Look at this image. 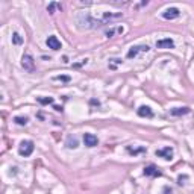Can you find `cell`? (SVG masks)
Segmentation results:
<instances>
[{
  "label": "cell",
  "instance_id": "ffe728a7",
  "mask_svg": "<svg viewBox=\"0 0 194 194\" xmlns=\"http://www.w3.org/2000/svg\"><path fill=\"white\" fill-rule=\"evenodd\" d=\"M187 179H188V176H179V177H177V180H179V184H180V185H182V184H184V180H187Z\"/></svg>",
  "mask_w": 194,
  "mask_h": 194
},
{
  "label": "cell",
  "instance_id": "2e32d148",
  "mask_svg": "<svg viewBox=\"0 0 194 194\" xmlns=\"http://www.w3.org/2000/svg\"><path fill=\"white\" fill-rule=\"evenodd\" d=\"M14 122H15L17 124H20V126H26L27 122H29V118H27V117H15Z\"/></svg>",
  "mask_w": 194,
  "mask_h": 194
},
{
  "label": "cell",
  "instance_id": "44dd1931",
  "mask_svg": "<svg viewBox=\"0 0 194 194\" xmlns=\"http://www.w3.org/2000/svg\"><path fill=\"white\" fill-rule=\"evenodd\" d=\"M53 108H55V111H58V112H62V106H59V105H53Z\"/></svg>",
  "mask_w": 194,
  "mask_h": 194
},
{
  "label": "cell",
  "instance_id": "277c9868",
  "mask_svg": "<svg viewBox=\"0 0 194 194\" xmlns=\"http://www.w3.org/2000/svg\"><path fill=\"white\" fill-rule=\"evenodd\" d=\"M155 155L159 158H164L165 161H171L173 159V149L171 147H164V149H159L155 152Z\"/></svg>",
  "mask_w": 194,
  "mask_h": 194
},
{
  "label": "cell",
  "instance_id": "7402d4cb",
  "mask_svg": "<svg viewBox=\"0 0 194 194\" xmlns=\"http://www.w3.org/2000/svg\"><path fill=\"white\" fill-rule=\"evenodd\" d=\"M164 194H171V188H168V187H164Z\"/></svg>",
  "mask_w": 194,
  "mask_h": 194
},
{
  "label": "cell",
  "instance_id": "9a60e30c",
  "mask_svg": "<svg viewBox=\"0 0 194 194\" xmlns=\"http://www.w3.org/2000/svg\"><path fill=\"white\" fill-rule=\"evenodd\" d=\"M12 43H14L15 46L23 44V38L20 36V34H17V32H14V34H12Z\"/></svg>",
  "mask_w": 194,
  "mask_h": 194
},
{
  "label": "cell",
  "instance_id": "5bb4252c",
  "mask_svg": "<svg viewBox=\"0 0 194 194\" xmlns=\"http://www.w3.org/2000/svg\"><path fill=\"white\" fill-rule=\"evenodd\" d=\"M67 147H68V149H76V147H77V140H76L74 137H68V140H67Z\"/></svg>",
  "mask_w": 194,
  "mask_h": 194
},
{
  "label": "cell",
  "instance_id": "4fadbf2b",
  "mask_svg": "<svg viewBox=\"0 0 194 194\" xmlns=\"http://www.w3.org/2000/svg\"><path fill=\"white\" fill-rule=\"evenodd\" d=\"M36 100H38V103H41V105H53V97H36Z\"/></svg>",
  "mask_w": 194,
  "mask_h": 194
},
{
  "label": "cell",
  "instance_id": "52a82bcc",
  "mask_svg": "<svg viewBox=\"0 0 194 194\" xmlns=\"http://www.w3.org/2000/svg\"><path fill=\"white\" fill-rule=\"evenodd\" d=\"M46 44H47V47L49 49H52V50H61V41L56 38L55 35H50L47 38V41H46Z\"/></svg>",
  "mask_w": 194,
  "mask_h": 194
},
{
  "label": "cell",
  "instance_id": "5b68a950",
  "mask_svg": "<svg viewBox=\"0 0 194 194\" xmlns=\"http://www.w3.org/2000/svg\"><path fill=\"white\" fill-rule=\"evenodd\" d=\"M149 49H150L149 46H134V47L129 49V52H127V58L132 59V58L138 56V53L140 52H149Z\"/></svg>",
  "mask_w": 194,
  "mask_h": 194
},
{
  "label": "cell",
  "instance_id": "6da1fadb",
  "mask_svg": "<svg viewBox=\"0 0 194 194\" xmlns=\"http://www.w3.org/2000/svg\"><path fill=\"white\" fill-rule=\"evenodd\" d=\"M34 149H35L34 141H31V140H26V141H21L20 147H18V153H20V156H24V158H27V156H31V155H32Z\"/></svg>",
  "mask_w": 194,
  "mask_h": 194
},
{
  "label": "cell",
  "instance_id": "7a4b0ae2",
  "mask_svg": "<svg viewBox=\"0 0 194 194\" xmlns=\"http://www.w3.org/2000/svg\"><path fill=\"white\" fill-rule=\"evenodd\" d=\"M21 65H23L24 70L29 71V73H32V71L35 70V61H34V58H32L29 53L23 55V58H21Z\"/></svg>",
  "mask_w": 194,
  "mask_h": 194
},
{
  "label": "cell",
  "instance_id": "ac0fdd59",
  "mask_svg": "<svg viewBox=\"0 0 194 194\" xmlns=\"http://www.w3.org/2000/svg\"><path fill=\"white\" fill-rule=\"evenodd\" d=\"M55 8H61V5H56V3H50L47 9H49V12H50V14H53V11H55Z\"/></svg>",
  "mask_w": 194,
  "mask_h": 194
},
{
  "label": "cell",
  "instance_id": "d6986e66",
  "mask_svg": "<svg viewBox=\"0 0 194 194\" xmlns=\"http://www.w3.org/2000/svg\"><path fill=\"white\" fill-rule=\"evenodd\" d=\"M114 34H115V31H114V29H109V31H106V36H108V38H112V35H114Z\"/></svg>",
  "mask_w": 194,
  "mask_h": 194
},
{
  "label": "cell",
  "instance_id": "e0dca14e",
  "mask_svg": "<svg viewBox=\"0 0 194 194\" xmlns=\"http://www.w3.org/2000/svg\"><path fill=\"white\" fill-rule=\"evenodd\" d=\"M55 80H61V82H70L71 77H70V76H67V74H61V76H56V77H55Z\"/></svg>",
  "mask_w": 194,
  "mask_h": 194
},
{
  "label": "cell",
  "instance_id": "3957f363",
  "mask_svg": "<svg viewBox=\"0 0 194 194\" xmlns=\"http://www.w3.org/2000/svg\"><path fill=\"white\" fill-rule=\"evenodd\" d=\"M161 175H162V171L159 170L156 165H153V164H150V165L144 167V176H149V177H159Z\"/></svg>",
  "mask_w": 194,
  "mask_h": 194
},
{
  "label": "cell",
  "instance_id": "9c48e42d",
  "mask_svg": "<svg viewBox=\"0 0 194 194\" xmlns=\"http://www.w3.org/2000/svg\"><path fill=\"white\" fill-rule=\"evenodd\" d=\"M156 47L158 49H173L175 47V41L171 38H162L156 41Z\"/></svg>",
  "mask_w": 194,
  "mask_h": 194
},
{
  "label": "cell",
  "instance_id": "603a6c76",
  "mask_svg": "<svg viewBox=\"0 0 194 194\" xmlns=\"http://www.w3.org/2000/svg\"><path fill=\"white\" fill-rule=\"evenodd\" d=\"M112 61H114L115 64H120V62H122V59H112ZM111 68H115V65H112Z\"/></svg>",
  "mask_w": 194,
  "mask_h": 194
},
{
  "label": "cell",
  "instance_id": "ba28073f",
  "mask_svg": "<svg viewBox=\"0 0 194 194\" xmlns=\"http://www.w3.org/2000/svg\"><path fill=\"white\" fill-rule=\"evenodd\" d=\"M84 142L87 147H96L99 144V138L93 134H84Z\"/></svg>",
  "mask_w": 194,
  "mask_h": 194
},
{
  "label": "cell",
  "instance_id": "8fae6325",
  "mask_svg": "<svg viewBox=\"0 0 194 194\" xmlns=\"http://www.w3.org/2000/svg\"><path fill=\"white\" fill-rule=\"evenodd\" d=\"M190 112V108L188 106H182V108H171L170 109V114L173 117H180V115H185Z\"/></svg>",
  "mask_w": 194,
  "mask_h": 194
},
{
  "label": "cell",
  "instance_id": "7c38bea8",
  "mask_svg": "<svg viewBox=\"0 0 194 194\" xmlns=\"http://www.w3.org/2000/svg\"><path fill=\"white\" fill-rule=\"evenodd\" d=\"M126 150H127V153H129V155H132V156H137V155H140V153H146V147H142V146H138V147L127 146V147H126Z\"/></svg>",
  "mask_w": 194,
  "mask_h": 194
},
{
  "label": "cell",
  "instance_id": "8992f818",
  "mask_svg": "<svg viewBox=\"0 0 194 194\" xmlns=\"http://www.w3.org/2000/svg\"><path fill=\"white\" fill-rule=\"evenodd\" d=\"M179 15H180V11L177 8H168L162 12V18H165V20H175Z\"/></svg>",
  "mask_w": 194,
  "mask_h": 194
},
{
  "label": "cell",
  "instance_id": "30bf717a",
  "mask_svg": "<svg viewBox=\"0 0 194 194\" xmlns=\"http://www.w3.org/2000/svg\"><path fill=\"white\" fill-rule=\"evenodd\" d=\"M137 114H138L140 117H144V118H152V117H153V111H152V108H150V106H146V105L140 106L138 111H137Z\"/></svg>",
  "mask_w": 194,
  "mask_h": 194
}]
</instances>
